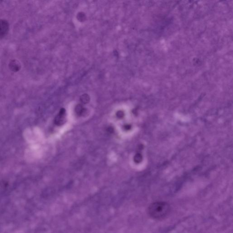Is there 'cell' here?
Segmentation results:
<instances>
[{
  "instance_id": "cell-3",
  "label": "cell",
  "mask_w": 233,
  "mask_h": 233,
  "mask_svg": "<svg viewBox=\"0 0 233 233\" xmlns=\"http://www.w3.org/2000/svg\"><path fill=\"white\" fill-rule=\"evenodd\" d=\"M66 111L64 109H62L60 111L59 114L56 117L55 122L57 125H61L65 122L66 118Z\"/></svg>"
},
{
  "instance_id": "cell-5",
  "label": "cell",
  "mask_w": 233,
  "mask_h": 233,
  "mask_svg": "<svg viewBox=\"0 0 233 233\" xmlns=\"http://www.w3.org/2000/svg\"><path fill=\"white\" fill-rule=\"evenodd\" d=\"M85 111V109L83 108V106L81 105H78L75 108V112L77 114L79 115L83 114V113H84Z\"/></svg>"
},
{
  "instance_id": "cell-7",
  "label": "cell",
  "mask_w": 233,
  "mask_h": 233,
  "mask_svg": "<svg viewBox=\"0 0 233 233\" xmlns=\"http://www.w3.org/2000/svg\"><path fill=\"white\" fill-rule=\"evenodd\" d=\"M78 19L79 20H81V21H83V20H84L85 19V15H84V14H83L82 13L78 14Z\"/></svg>"
},
{
  "instance_id": "cell-8",
  "label": "cell",
  "mask_w": 233,
  "mask_h": 233,
  "mask_svg": "<svg viewBox=\"0 0 233 233\" xmlns=\"http://www.w3.org/2000/svg\"><path fill=\"white\" fill-rule=\"evenodd\" d=\"M117 116L118 118H122V117L124 116V114H123V113L122 111H119L118 112L117 114Z\"/></svg>"
},
{
  "instance_id": "cell-2",
  "label": "cell",
  "mask_w": 233,
  "mask_h": 233,
  "mask_svg": "<svg viewBox=\"0 0 233 233\" xmlns=\"http://www.w3.org/2000/svg\"><path fill=\"white\" fill-rule=\"evenodd\" d=\"M9 30V24L6 20H0V38L7 34Z\"/></svg>"
},
{
  "instance_id": "cell-6",
  "label": "cell",
  "mask_w": 233,
  "mask_h": 233,
  "mask_svg": "<svg viewBox=\"0 0 233 233\" xmlns=\"http://www.w3.org/2000/svg\"><path fill=\"white\" fill-rule=\"evenodd\" d=\"M80 100L83 103L86 104L89 102L90 101V97L88 95L86 94H83L80 97Z\"/></svg>"
},
{
  "instance_id": "cell-1",
  "label": "cell",
  "mask_w": 233,
  "mask_h": 233,
  "mask_svg": "<svg viewBox=\"0 0 233 233\" xmlns=\"http://www.w3.org/2000/svg\"><path fill=\"white\" fill-rule=\"evenodd\" d=\"M170 206L167 203L158 202L151 204L148 212L151 217L154 219H160L165 217L170 211Z\"/></svg>"
},
{
  "instance_id": "cell-4",
  "label": "cell",
  "mask_w": 233,
  "mask_h": 233,
  "mask_svg": "<svg viewBox=\"0 0 233 233\" xmlns=\"http://www.w3.org/2000/svg\"><path fill=\"white\" fill-rule=\"evenodd\" d=\"M10 68L12 71H13L14 72L15 71H18L19 70L20 66L19 64H18V62H16L15 61H11L10 64Z\"/></svg>"
}]
</instances>
